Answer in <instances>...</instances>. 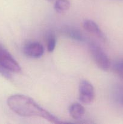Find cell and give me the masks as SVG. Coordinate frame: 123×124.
Listing matches in <instances>:
<instances>
[{
  "label": "cell",
  "instance_id": "cell-10",
  "mask_svg": "<svg viewBox=\"0 0 123 124\" xmlns=\"http://www.w3.org/2000/svg\"><path fill=\"white\" fill-rule=\"evenodd\" d=\"M112 96L116 102L123 107V85L116 84L113 87Z\"/></svg>",
  "mask_w": 123,
  "mask_h": 124
},
{
  "label": "cell",
  "instance_id": "cell-2",
  "mask_svg": "<svg viewBox=\"0 0 123 124\" xmlns=\"http://www.w3.org/2000/svg\"><path fill=\"white\" fill-rule=\"evenodd\" d=\"M22 69L19 63L0 42V74L10 79L12 73H19Z\"/></svg>",
  "mask_w": 123,
  "mask_h": 124
},
{
  "label": "cell",
  "instance_id": "cell-9",
  "mask_svg": "<svg viewBox=\"0 0 123 124\" xmlns=\"http://www.w3.org/2000/svg\"><path fill=\"white\" fill-rule=\"evenodd\" d=\"M45 40L47 50L51 53L55 49L57 44V37L55 33L52 31H48L46 35Z\"/></svg>",
  "mask_w": 123,
  "mask_h": 124
},
{
  "label": "cell",
  "instance_id": "cell-3",
  "mask_svg": "<svg viewBox=\"0 0 123 124\" xmlns=\"http://www.w3.org/2000/svg\"><path fill=\"white\" fill-rule=\"evenodd\" d=\"M89 49L96 65L103 71H108L111 67V62L104 50L94 42H89Z\"/></svg>",
  "mask_w": 123,
  "mask_h": 124
},
{
  "label": "cell",
  "instance_id": "cell-4",
  "mask_svg": "<svg viewBox=\"0 0 123 124\" xmlns=\"http://www.w3.org/2000/svg\"><path fill=\"white\" fill-rule=\"evenodd\" d=\"M79 100L84 104H90L95 99V90L90 82L86 80L80 82L78 87Z\"/></svg>",
  "mask_w": 123,
  "mask_h": 124
},
{
  "label": "cell",
  "instance_id": "cell-11",
  "mask_svg": "<svg viewBox=\"0 0 123 124\" xmlns=\"http://www.w3.org/2000/svg\"><path fill=\"white\" fill-rule=\"evenodd\" d=\"M71 4L69 0H56L54 8L57 13H62L66 12L70 8Z\"/></svg>",
  "mask_w": 123,
  "mask_h": 124
},
{
  "label": "cell",
  "instance_id": "cell-7",
  "mask_svg": "<svg viewBox=\"0 0 123 124\" xmlns=\"http://www.w3.org/2000/svg\"><path fill=\"white\" fill-rule=\"evenodd\" d=\"M83 26L87 31L97 37L101 41H106V37L104 33L95 21L90 19H86L83 23Z\"/></svg>",
  "mask_w": 123,
  "mask_h": 124
},
{
  "label": "cell",
  "instance_id": "cell-1",
  "mask_svg": "<svg viewBox=\"0 0 123 124\" xmlns=\"http://www.w3.org/2000/svg\"><path fill=\"white\" fill-rule=\"evenodd\" d=\"M7 105L12 111L22 117H39L45 119L51 123H62L57 117L25 95L10 96L7 99Z\"/></svg>",
  "mask_w": 123,
  "mask_h": 124
},
{
  "label": "cell",
  "instance_id": "cell-5",
  "mask_svg": "<svg viewBox=\"0 0 123 124\" xmlns=\"http://www.w3.org/2000/svg\"><path fill=\"white\" fill-rule=\"evenodd\" d=\"M23 53L28 58L37 59L43 56L44 48L41 43L36 41L28 42L23 47Z\"/></svg>",
  "mask_w": 123,
  "mask_h": 124
},
{
  "label": "cell",
  "instance_id": "cell-6",
  "mask_svg": "<svg viewBox=\"0 0 123 124\" xmlns=\"http://www.w3.org/2000/svg\"><path fill=\"white\" fill-rule=\"evenodd\" d=\"M60 32L63 36L74 41L78 42H83L85 41V38L83 34L81 32L80 30L74 27L68 25L63 27L60 29Z\"/></svg>",
  "mask_w": 123,
  "mask_h": 124
},
{
  "label": "cell",
  "instance_id": "cell-8",
  "mask_svg": "<svg viewBox=\"0 0 123 124\" xmlns=\"http://www.w3.org/2000/svg\"><path fill=\"white\" fill-rule=\"evenodd\" d=\"M69 112L72 119L80 120L85 115V108L80 103L75 102L71 104L69 108Z\"/></svg>",
  "mask_w": 123,
  "mask_h": 124
},
{
  "label": "cell",
  "instance_id": "cell-13",
  "mask_svg": "<svg viewBox=\"0 0 123 124\" xmlns=\"http://www.w3.org/2000/svg\"><path fill=\"white\" fill-rule=\"evenodd\" d=\"M48 1H51H51H54V0H48Z\"/></svg>",
  "mask_w": 123,
  "mask_h": 124
},
{
  "label": "cell",
  "instance_id": "cell-14",
  "mask_svg": "<svg viewBox=\"0 0 123 124\" xmlns=\"http://www.w3.org/2000/svg\"><path fill=\"white\" fill-rule=\"evenodd\" d=\"M120 1H123V0H120Z\"/></svg>",
  "mask_w": 123,
  "mask_h": 124
},
{
  "label": "cell",
  "instance_id": "cell-12",
  "mask_svg": "<svg viewBox=\"0 0 123 124\" xmlns=\"http://www.w3.org/2000/svg\"><path fill=\"white\" fill-rule=\"evenodd\" d=\"M113 67L116 73L123 80V59L117 61Z\"/></svg>",
  "mask_w": 123,
  "mask_h": 124
}]
</instances>
